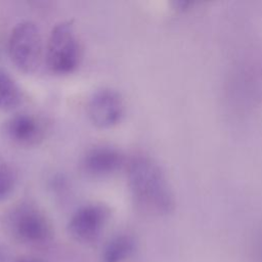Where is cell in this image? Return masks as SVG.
I'll return each mask as SVG.
<instances>
[{"instance_id": "obj_7", "label": "cell", "mask_w": 262, "mask_h": 262, "mask_svg": "<svg viewBox=\"0 0 262 262\" xmlns=\"http://www.w3.org/2000/svg\"><path fill=\"white\" fill-rule=\"evenodd\" d=\"M5 132L14 143L23 146H32L43 139L45 130L43 122L37 116L19 113L6 122Z\"/></svg>"}, {"instance_id": "obj_2", "label": "cell", "mask_w": 262, "mask_h": 262, "mask_svg": "<svg viewBox=\"0 0 262 262\" xmlns=\"http://www.w3.org/2000/svg\"><path fill=\"white\" fill-rule=\"evenodd\" d=\"M45 58L47 67L55 74H69L78 68L81 47L72 21H61L51 30Z\"/></svg>"}, {"instance_id": "obj_6", "label": "cell", "mask_w": 262, "mask_h": 262, "mask_svg": "<svg viewBox=\"0 0 262 262\" xmlns=\"http://www.w3.org/2000/svg\"><path fill=\"white\" fill-rule=\"evenodd\" d=\"M124 110L122 96L111 88L95 91L88 102L89 118L100 128H110L118 124L124 115Z\"/></svg>"}, {"instance_id": "obj_4", "label": "cell", "mask_w": 262, "mask_h": 262, "mask_svg": "<svg viewBox=\"0 0 262 262\" xmlns=\"http://www.w3.org/2000/svg\"><path fill=\"white\" fill-rule=\"evenodd\" d=\"M9 221L12 233L24 243L39 245L51 236V228L45 216L32 206L21 205L16 208Z\"/></svg>"}, {"instance_id": "obj_12", "label": "cell", "mask_w": 262, "mask_h": 262, "mask_svg": "<svg viewBox=\"0 0 262 262\" xmlns=\"http://www.w3.org/2000/svg\"><path fill=\"white\" fill-rule=\"evenodd\" d=\"M16 262H42V261L37 260V259H33V258H25V259H20Z\"/></svg>"}, {"instance_id": "obj_3", "label": "cell", "mask_w": 262, "mask_h": 262, "mask_svg": "<svg viewBox=\"0 0 262 262\" xmlns=\"http://www.w3.org/2000/svg\"><path fill=\"white\" fill-rule=\"evenodd\" d=\"M11 61L23 72H34L41 61L42 38L35 23L24 20L14 26L8 40Z\"/></svg>"}, {"instance_id": "obj_13", "label": "cell", "mask_w": 262, "mask_h": 262, "mask_svg": "<svg viewBox=\"0 0 262 262\" xmlns=\"http://www.w3.org/2000/svg\"><path fill=\"white\" fill-rule=\"evenodd\" d=\"M260 258H261V260H262V254H260Z\"/></svg>"}, {"instance_id": "obj_5", "label": "cell", "mask_w": 262, "mask_h": 262, "mask_svg": "<svg viewBox=\"0 0 262 262\" xmlns=\"http://www.w3.org/2000/svg\"><path fill=\"white\" fill-rule=\"evenodd\" d=\"M108 216V209L101 204L84 205L71 217L69 231L79 242H93L100 236Z\"/></svg>"}, {"instance_id": "obj_1", "label": "cell", "mask_w": 262, "mask_h": 262, "mask_svg": "<svg viewBox=\"0 0 262 262\" xmlns=\"http://www.w3.org/2000/svg\"><path fill=\"white\" fill-rule=\"evenodd\" d=\"M128 182L138 205L157 210L167 208L169 200L164 179L149 159L139 156L130 161Z\"/></svg>"}, {"instance_id": "obj_9", "label": "cell", "mask_w": 262, "mask_h": 262, "mask_svg": "<svg viewBox=\"0 0 262 262\" xmlns=\"http://www.w3.org/2000/svg\"><path fill=\"white\" fill-rule=\"evenodd\" d=\"M135 248V241L131 235H117L105 245L101 262H124L134 253Z\"/></svg>"}, {"instance_id": "obj_10", "label": "cell", "mask_w": 262, "mask_h": 262, "mask_svg": "<svg viewBox=\"0 0 262 262\" xmlns=\"http://www.w3.org/2000/svg\"><path fill=\"white\" fill-rule=\"evenodd\" d=\"M20 99L19 87L9 73L0 68V110H12L19 104Z\"/></svg>"}, {"instance_id": "obj_8", "label": "cell", "mask_w": 262, "mask_h": 262, "mask_svg": "<svg viewBox=\"0 0 262 262\" xmlns=\"http://www.w3.org/2000/svg\"><path fill=\"white\" fill-rule=\"evenodd\" d=\"M121 151L111 145H96L86 151L82 159L83 170L94 177L110 175L123 164Z\"/></svg>"}, {"instance_id": "obj_11", "label": "cell", "mask_w": 262, "mask_h": 262, "mask_svg": "<svg viewBox=\"0 0 262 262\" xmlns=\"http://www.w3.org/2000/svg\"><path fill=\"white\" fill-rule=\"evenodd\" d=\"M14 184V172L7 164L0 162V200L7 198L12 192Z\"/></svg>"}]
</instances>
